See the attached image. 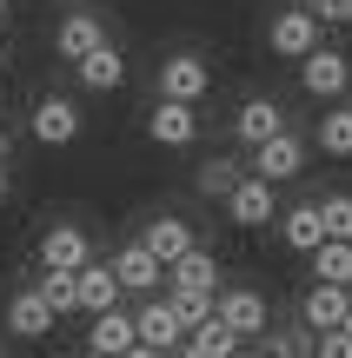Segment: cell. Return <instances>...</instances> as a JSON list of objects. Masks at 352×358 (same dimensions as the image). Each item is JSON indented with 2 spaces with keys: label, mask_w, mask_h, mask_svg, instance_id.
Listing matches in <instances>:
<instances>
[{
  "label": "cell",
  "mask_w": 352,
  "mask_h": 358,
  "mask_svg": "<svg viewBox=\"0 0 352 358\" xmlns=\"http://www.w3.org/2000/svg\"><path fill=\"white\" fill-rule=\"evenodd\" d=\"M319 34H326V27H319V13L300 0V7H279V13H273V27H266V47H273L279 60H306V53L319 47Z\"/></svg>",
  "instance_id": "obj_1"
},
{
  "label": "cell",
  "mask_w": 352,
  "mask_h": 358,
  "mask_svg": "<svg viewBox=\"0 0 352 358\" xmlns=\"http://www.w3.org/2000/svg\"><path fill=\"white\" fill-rule=\"evenodd\" d=\"M300 87L313 93V100H326V106L346 100V87H352V60H346L339 47H326V40H319V47L300 60Z\"/></svg>",
  "instance_id": "obj_2"
},
{
  "label": "cell",
  "mask_w": 352,
  "mask_h": 358,
  "mask_svg": "<svg viewBox=\"0 0 352 358\" xmlns=\"http://www.w3.org/2000/svg\"><path fill=\"white\" fill-rule=\"evenodd\" d=\"M246 173H260V179H273V186H286V179H300L306 173V140L293 127H279L273 140H260L253 146V166Z\"/></svg>",
  "instance_id": "obj_3"
},
{
  "label": "cell",
  "mask_w": 352,
  "mask_h": 358,
  "mask_svg": "<svg viewBox=\"0 0 352 358\" xmlns=\"http://www.w3.org/2000/svg\"><path fill=\"white\" fill-rule=\"evenodd\" d=\"M206 93H213V66L199 60V53H167V60H160V100L199 106Z\"/></svg>",
  "instance_id": "obj_4"
},
{
  "label": "cell",
  "mask_w": 352,
  "mask_h": 358,
  "mask_svg": "<svg viewBox=\"0 0 352 358\" xmlns=\"http://www.w3.org/2000/svg\"><path fill=\"white\" fill-rule=\"evenodd\" d=\"M213 319H226V325L253 345V338L273 325V306H266V292H253V285H226V292L213 299Z\"/></svg>",
  "instance_id": "obj_5"
},
{
  "label": "cell",
  "mask_w": 352,
  "mask_h": 358,
  "mask_svg": "<svg viewBox=\"0 0 352 358\" xmlns=\"http://www.w3.org/2000/svg\"><path fill=\"white\" fill-rule=\"evenodd\" d=\"M226 219H233V226H273V219H279V199H273V179H260V173H239V186L233 192H226Z\"/></svg>",
  "instance_id": "obj_6"
},
{
  "label": "cell",
  "mask_w": 352,
  "mask_h": 358,
  "mask_svg": "<svg viewBox=\"0 0 352 358\" xmlns=\"http://www.w3.org/2000/svg\"><path fill=\"white\" fill-rule=\"evenodd\" d=\"M27 133H34L40 146H73L80 140V106L66 100V93H47V100H34V113H27Z\"/></svg>",
  "instance_id": "obj_7"
},
{
  "label": "cell",
  "mask_w": 352,
  "mask_h": 358,
  "mask_svg": "<svg viewBox=\"0 0 352 358\" xmlns=\"http://www.w3.org/2000/svg\"><path fill=\"white\" fill-rule=\"evenodd\" d=\"M106 266H113L120 292H133V299H146V292H160V285H167V266H160V259L146 252L140 239H133V245H120V252L106 259Z\"/></svg>",
  "instance_id": "obj_8"
},
{
  "label": "cell",
  "mask_w": 352,
  "mask_h": 358,
  "mask_svg": "<svg viewBox=\"0 0 352 358\" xmlns=\"http://www.w3.org/2000/svg\"><path fill=\"white\" fill-rule=\"evenodd\" d=\"M87 259H93V239H87V226L60 219V226H47V232H40V266H53V272H80Z\"/></svg>",
  "instance_id": "obj_9"
},
{
  "label": "cell",
  "mask_w": 352,
  "mask_h": 358,
  "mask_svg": "<svg viewBox=\"0 0 352 358\" xmlns=\"http://www.w3.org/2000/svg\"><path fill=\"white\" fill-rule=\"evenodd\" d=\"M146 140L153 146H193L199 140V106H186V100H160L153 113H146Z\"/></svg>",
  "instance_id": "obj_10"
},
{
  "label": "cell",
  "mask_w": 352,
  "mask_h": 358,
  "mask_svg": "<svg viewBox=\"0 0 352 358\" xmlns=\"http://www.w3.org/2000/svg\"><path fill=\"white\" fill-rule=\"evenodd\" d=\"M133 332H140V345H153V352L186 345V325H180V312H173V299H153V292H146V306L133 312Z\"/></svg>",
  "instance_id": "obj_11"
},
{
  "label": "cell",
  "mask_w": 352,
  "mask_h": 358,
  "mask_svg": "<svg viewBox=\"0 0 352 358\" xmlns=\"http://www.w3.org/2000/svg\"><path fill=\"white\" fill-rule=\"evenodd\" d=\"M100 40H106V20L93 7H73L60 27H53V53H60V60H87Z\"/></svg>",
  "instance_id": "obj_12"
},
{
  "label": "cell",
  "mask_w": 352,
  "mask_h": 358,
  "mask_svg": "<svg viewBox=\"0 0 352 358\" xmlns=\"http://www.w3.org/2000/svg\"><path fill=\"white\" fill-rule=\"evenodd\" d=\"M73 80L87 93H120V87H127V53H120L113 40H100L87 60H73Z\"/></svg>",
  "instance_id": "obj_13"
},
{
  "label": "cell",
  "mask_w": 352,
  "mask_h": 358,
  "mask_svg": "<svg viewBox=\"0 0 352 358\" xmlns=\"http://www.w3.org/2000/svg\"><path fill=\"white\" fill-rule=\"evenodd\" d=\"M140 245L160 259V266H173V259H180V252H193L199 239H193V226H186L180 213H153V219H146V232H140Z\"/></svg>",
  "instance_id": "obj_14"
},
{
  "label": "cell",
  "mask_w": 352,
  "mask_h": 358,
  "mask_svg": "<svg viewBox=\"0 0 352 358\" xmlns=\"http://www.w3.org/2000/svg\"><path fill=\"white\" fill-rule=\"evenodd\" d=\"M167 292H220V259H213L206 245L180 252V259L167 266Z\"/></svg>",
  "instance_id": "obj_15"
},
{
  "label": "cell",
  "mask_w": 352,
  "mask_h": 358,
  "mask_svg": "<svg viewBox=\"0 0 352 358\" xmlns=\"http://www.w3.org/2000/svg\"><path fill=\"white\" fill-rule=\"evenodd\" d=\"M346 306H352V285H326V279H319L313 292L300 299V325H306V332H332V325L346 319Z\"/></svg>",
  "instance_id": "obj_16"
},
{
  "label": "cell",
  "mask_w": 352,
  "mask_h": 358,
  "mask_svg": "<svg viewBox=\"0 0 352 358\" xmlns=\"http://www.w3.org/2000/svg\"><path fill=\"white\" fill-rule=\"evenodd\" d=\"M133 338H140V332H133V312H120V306L93 312V325H87V352L93 358H120Z\"/></svg>",
  "instance_id": "obj_17"
},
{
  "label": "cell",
  "mask_w": 352,
  "mask_h": 358,
  "mask_svg": "<svg viewBox=\"0 0 352 358\" xmlns=\"http://www.w3.org/2000/svg\"><path fill=\"white\" fill-rule=\"evenodd\" d=\"M7 325H13V338H47L53 325H60V312H53L47 299L27 285V292H13V299H7Z\"/></svg>",
  "instance_id": "obj_18"
},
{
  "label": "cell",
  "mask_w": 352,
  "mask_h": 358,
  "mask_svg": "<svg viewBox=\"0 0 352 358\" xmlns=\"http://www.w3.org/2000/svg\"><path fill=\"white\" fill-rule=\"evenodd\" d=\"M279 127H286V106H279V100H246V106L233 113V140H239V146L273 140Z\"/></svg>",
  "instance_id": "obj_19"
},
{
  "label": "cell",
  "mask_w": 352,
  "mask_h": 358,
  "mask_svg": "<svg viewBox=\"0 0 352 358\" xmlns=\"http://www.w3.org/2000/svg\"><path fill=\"white\" fill-rule=\"evenodd\" d=\"M279 239H286V252H313V245L326 239V226H319V199H300L293 213H279Z\"/></svg>",
  "instance_id": "obj_20"
},
{
  "label": "cell",
  "mask_w": 352,
  "mask_h": 358,
  "mask_svg": "<svg viewBox=\"0 0 352 358\" xmlns=\"http://www.w3.org/2000/svg\"><path fill=\"white\" fill-rule=\"evenodd\" d=\"M73 279H80V312H87V319H93V312H106V306H120V279H113V266H93V259H87Z\"/></svg>",
  "instance_id": "obj_21"
},
{
  "label": "cell",
  "mask_w": 352,
  "mask_h": 358,
  "mask_svg": "<svg viewBox=\"0 0 352 358\" xmlns=\"http://www.w3.org/2000/svg\"><path fill=\"white\" fill-rule=\"evenodd\" d=\"M313 140H319V153H326V159H352V106L332 100L326 113H319V133H313Z\"/></svg>",
  "instance_id": "obj_22"
},
{
  "label": "cell",
  "mask_w": 352,
  "mask_h": 358,
  "mask_svg": "<svg viewBox=\"0 0 352 358\" xmlns=\"http://www.w3.org/2000/svg\"><path fill=\"white\" fill-rule=\"evenodd\" d=\"M306 259H313V272L326 285H352V239H319Z\"/></svg>",
  "instance_id": "obj_23"
},
{
  "label": "cell",
  "mask_w": 352,
  "mask_h": 358,
  "mask_svg": "<svg viewBox=\"0 0 352 358\" xmlns=\"http://www.w3.org/2000/svg\"><path fill=\"white\" fill-rule=\"evenodd\" d=\"M186 345H193V352H206V358H233L239 345H246V338H239L226 319H199L193 332H186Z\"/></svg>",
  "instance_id": "obj_24"
},
{
  "label": "cell",
  "mask_w": 352,
  "mask_h": 358,
  "mask_svg": "<svg viewBox=\"0 0 352 358\" xmlns=\"http://www.w3.org/2000/svg\"><path fill=\"white\" fill-rule=\"evenodd\" d=\"M260 358H313V332H306V325H266Z\"/></svg>",
  "instance_id": "obj_25"
},
{
  "label": "cell",
  "mask_w": 352,
  "mask_h": 358,
  "mask_svg": "<svg viewBox=\"0 0 352 358\" xmlns=\"http://www.w3.org/2000/svg\"><path fill=\"white\" fill-rule=\"evenodd\" d=\"M34 292L47 299V306L60 312V319H66V312H80V279H73V272H53V266H40V285H34Z\"/></svg>",
  "instance_id": "obj_26"
},
{
  "label": "cell",
  "mask_w": 352,
  "mask_h": 358,
  "mask_svg": "<svg viewBox=\"0 0 352 358\" xmlns=\"http://www.w3.org/2000/svg\"><path fill=\"white\" fill-rule=\"evenodd\" d=\"M239 173H246V166H239V159H206V166H199L193 173V186H199V199H226V192H233L239 186Z\"/></svg>",
  "instance_id": "obj_27"
},
{
  "label": "cell",
  "mask_w": 352,
  "mask_h": 358,
  "mask_svg": "<svg viewBox=\"0 0 352 358\" xmlns=\"http://www.w3.org/2000/svg\"><path fill=\"white\" fill-rule=\"evenodd\" d=\"M319 226H326V239H352V192H326L319 199Z\"/></svg>",
  "instance_id": "obj_28"
},
{
  "label": "cell",
  "mask_w": 352,
  "mask_h": 358,
  "mask_svg": "<svg viewBox=\"0 0 352 358\" xmlns=\"http://www.w3.org/2000/svg\"><path fill=\"white\" fill-rule=\"evenodd\" d=\"M313 358H352V338L332 325V332H313Z\"/></svg>",
  "instance_id": "obj_29"
},
{
  "label": "cell",
  "mask_w": 352,
  "mask_h": 358,
  "mask_svg": "<svg viewBox=\"0 0 352 358\" xmlns=\"http://www.w3.org/2000/svg\"><path fill=\"white\" fill-rule=\"evenodd\" d=\"M319 13V27H352V0H306Z\"/></svg>",
  "instance_id": "obj_30"
},
{
  "label": "cell",
  "mask_w": 352,
  "mask_h": 358,
  "mask_svg": "<svg viewBox=\"0 0 352 358\" xmlns=\"http://www.w3.org/2000/svg\"><path fill=\"white\" fill-rule=\"evenodd\" d=\"M120 358H167V352H153V345H140V338H133V345L120 352Z\"/></svg>",
  "instance_id": "obj_31"
},
{
  "label": "cell",
  "mask_w": 352,
  "mask_h": 358,
  "mask_svg": "<svg viewBox=\"0 0 352 358\" xmlns=\"http://www.w3.org/2000/svg\"><path fill=\"white\" fill-rule=\"evenodd\" d=\"M7 153H13V140H7V127H0V166H7Z\"/></svg>",
  "instance_id": "obj_32"
},
{
  "label": "cell",
  "mask_w": 352,
  "mask_h": 358,
  "mask_svg": "<svg viewBox=\"0 0 352 358\" xmlns=\"http://www.w3.org/2000/svg\"><path fill=\"white\" fill-rule=\"evenodd\" d=\"M7 192H13V179H7V166H0V206H7Z\"/></svg>",
  "instance_id": "obj_33"
},
{
  "label": "cell",
  "mask_w": 352,
  "mask_h": 358,
  "mask_svg": "<svg viewBox=\"0 0 352 358\" xmlns=\"http://www.w3.org/2000/svg\"><path fill=\"white\" fill-rule=\"evenodd\" d=\"M173 358H206V352H193V345H173Z\"/></svg>",
  "instance_id": "obj_34"
},
{
  "label": "cell",
  "mask_w": 352,
  "mask_h": 358,
  "mask_svg": "<svg viewBox=\"0 0 352 358\" xmlns=\"http://www.w3.org/2000/svg\"><path fill=\"white\" fill-rule=\"evenodd\" d=\"M339 332H346V338H352V306H346V319H339Z\"/></svg>",
  "instance_id": "obj_35"
},
{
  "label": "cell",
  "mask_w": 352,
  "mask_h": 358,
  "mask_svg": "<svg viewBox=\"0 0 352 358\" xmlns=\"http://www.w3.org/2000/svg\"><path fill=\"white\" fill-rule=\"evenodd\" d=\"M7 60H13V53H7V40H0V73H7Z\"/></svg>",
  "instance_id": "obj_36"
},
{
  "label": "cell",
  "mask_w": 352,
  "mask_h": 358,
  "mask_svg": "<svg viewBox=\"0 0 352 358\" xmlns=\"http://www.w3.org/2000/svg\"><path fill=\"white\" fill-rule=\"evenodd\" d=\"M53 7H87V0H53Z\"/></svg>",
  "instance_id": "obj_37"
},
{
  "label": "cell",
  "mask_w": 352,
  "mask_h": 358,
  "mask_svg": "<svg viewBox=\"0 0 352 358\" xmlns=\"http://www.w3.org/2000/svg\"><path fill=\"white\" fill-rule=\"evenodd\" d=\"M0 20H7V0H0Z\"/></svg>",
  "instance_id": "obj_38"
},
{
  "label": "cell",
  "mask_w": 352,
  "mask_h": 358,
  "mask_svg": "<svg viewBox=\"0 0 352 358\" xmlns=\"http://www.w3.org/2000/svg\"><path fill=\"white\" fill-rule=\"evenodd\" d=\"M0 358H7V345H0Z\"/></svg>",
  "instance_id": "obj_39"
},
{
  "label": "cell",
  "mask_w": 352,
  "mask_h": 358,
  "mask_svg": "<svg viewBox=\"0 0 352 358\" xmlns=\"http://www.w3.org/2000/svg\"><path fill=\"white\" fill-rule=\"evenodd\" d=\"M87 358H93V352H87Z\"/></svg>",
  "instance_id": "obj_40"
}]
</instances>
